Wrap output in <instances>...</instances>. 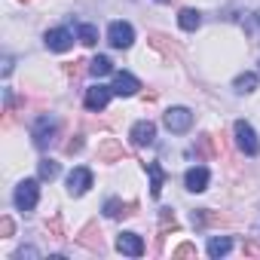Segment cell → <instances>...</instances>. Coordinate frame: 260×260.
Masks as SVG:
<instances>
[{
    "instance_id": "6da1fadb",
    "label": "cell",
    "mask_w": 260,
    "mask_h": 260,
    "mask_svg": "<svg viewBox=\"0 0 260 260\" xmlns=\"http://www.w3.org/2000/svg\"><path fill=\"white\" fill-rule=\"evenodd\" d=\"M55 132H58V119H55L52 113H43V116H37V122H34V128H31L34 147L46 150V147L55 141Z\"/></svg>"
},
{
    "instance_id": "7a4b0ae2",
    "label": "cell",
    "mask_w": 260,
    "mask_h": 260,
    "mask_svg": "<svg viewBox=\"0 0 260 260\" xmlns=\"http://www.w3.org/2000/svg\"><path fill=\"white\" fill-rule=\"evenodd\" d=\"M233 132H236V147H239L245 156H257V153H260V141H257L254 128H251L245 119H239V122L233 125Z\"/></svg>"
},
{
    "instance_id": "3957f363",
    "label": "cell",
    "mask_w": 260,
    "mask_h": 260,
    "mask_svg": "<svg viewBox=\"0 0 260 260\" xmlns=\"http://www.w3.org/2000/svg\"><path fill=\"white\" fill-rule=\"evenodd\" d=\"M162 122H166L169 132L184 135V132H190V125H193V113H190L187 107H169L166 116H162Z\"/></svg>"
},
{
    "instance_id": "277c9868",
    "label": "cell",
    "mask_w": 260,
    "mask_h": 260,
    "mask_svg": "<svg viewBox=\"0 0 260 260\" xmlns=\"http://www.w3.org/2000/svg\"><path fill=\"white\" fill-rule=\"evenodd\" d=\"M37 199H40V184L37 181H22L19 187H16V205H19V211H34L37 208Z\"/></svg>"
},
{
    "instance_id": "5b68a950",
    "label": "cell",
    "mask_w": 260,
    "mask_h": 260,
    "mask_svg": "<svg viewBox=\"0 0 260 260\" xmlns=\"http://www.w3.org/2000/svg\"><path fill=\"white\" fill-rule=\"evenodd\" d=\"M107 43L116 46V49H128L135 43V28L128 25V22H110L107 28Z\"/></svg>"
},
{
    "instance_id": "8992f818",
    "label": "cell",
    "mask_w": 260,
    "mask_h": 260,
    "mask_svg": "<svg viewBox=\"0 0 260 260\" xmlns=\"http://www.w3.org/2000/svg\"><path fill=\"white\" fill-rule=\"evenodd\" d=\"M128 138H132L135 147H150V144L156 141V125H153L150 119H138V122L132 125V132H128Z\"/></svg>"
},
{
    "instance_id": "52a82bcc",
    "label": "cell",
    "mask_w": 260,
    "mask_h": 260,
    "mask_svg": "<svg viewBox=\"0 0 260 260\" xmlns=\"http://www.w3.org/2000/svg\"><path fill=\"white\" fill-rule=\"evenodd\" d=\"M116 251L128 254V257H141L144 254V239L138 233H119L116 236Z\"/></svg>"
},
{
    "instance_id": "ba28073f",
    "label": "cell",
    "mask_w": 260,
    "mask_h": 260,
    "mask_svg": "<svg viewBox=\"0 0 260 260\" xmlns=\"http://www.w3.org/2000/svg\"><path fill=\"white\" fill-rule=\"evenodd\" d=\"M43 40H46V49H52V52H68L74 46V34L68 28H52V31H46Z\"/></svg>"
},
{
    "instance_id": "9c48e42d",
    "label": "cell",
    "mask_w": 260,
    "mask_h": 260,
    "mask_svg": "<svg viewBox=\"0 0 260 260\" xmlns=\"http://www.w3.org/2000/svg\"><path fill=\"white\" fill-rule=\"evenodd\" d=\"M89 187H92V172L83 169V166H77V169L68 175V193H71V196H83Z\"/></svg>"
},
{
    "instance_id": "30bf717a",
    "label": "cell",
    "mask_w": 260,
    "mask_h": 260,
    "mask_svg": "<svg viewBox=\"0 0 260 260\" xmlns=\"http://www.w3.org/2000/svg\"><path fill=\"white\" fill-rule=\"evenodd\" d=\"M110 95H113V89H110V86L95 83V86H89V89H86V107H89V110H104V107H107V101H110Z\"/></svg>"
},
{
    "instance_id": "8fae6325",
    "label": "cell",
    "mask_w": 260,
    "mask_h": 260,
    "mask_svg": "<svg viewBox=\"0 0 260 260\" xmlns=\"http://www.w3.org/2000/svg\"><path fill=\"white\" fill-rule=\"evenodd\" d=\"M110 89H113V95L128 98V95H135V92L141 89V83H138L132 74H125V71H122V74H116V77H113V86H110Z\"/></svg>"
},
{
    "instance_id": "7c38bea8",
    "label": "cell",
    "mask_w": 260,
    "mask_h": 260,
    "mask_svg": "<svg viewBox=\"0 0 260 260\" xmlns=\"http://www.w3.org/2000/svg\"><path fill=\"white\" fill-rule=\"evenodd\" d=\"M125 156V150H122V144L116 141V138H104L101 144H98V159L101 162H119Z\"/></svg>"
},
{
    "instance_id": "4fadbf2b",
    "label": "cell",
    "mask_w": 260,
    "mask_h": 260,
    "mask_svg": "<svg viewBox=\"0 0 260 260\" xmlns=\"http://www.w3.org/2000/svg\"><path fill=\"white\" fill-rule=\"evenodd\" d=\"M184 184H187L190 193H202V190L208 187V169H202V166L190 169V172L184 175Z\"/></svg>"
},
{
    "instance_id": "5bb4252c",
    "label": "cell",
    "mask_w": 260,
    "mask_h": 260,
    "mask_svg": "<svg viewBox=\"0 0 260 260\" xmlns=\"http://www.w3.org/2000/svg\"><path fill=\"white\" fill-rule=\"evenodd\" d=\"M147 175H150V196H153V199H159L162 184H166V175H162V169H159L156 162H147Z\"/></svg>"
},
{
    "instance_id": "9a60e30c",
    "label": "cell",
    "mask_w": 260,
    "mask_h": 260,
    "mask_svg": "<svg viewBox=\"0 0 260 260\" xmlns=\"http://www.w3.org/2000/svg\"><path fill=\"white\" fill-rule=\"evenodd\" d=\"M178 25H181L184 31H196V28L202 25V13H199V10H181Z\"/></svg>"
},
{
    "instance_id": "2e32d148",
    "label": "cell",
    "mask_w": 260,
    "mask_h": 260,
    "mask_svg": "<svg viewBox=\"0 0 260 260\" xmlns=\"http://www.w3.org/2000/svg\"><path fill=\"white\" fill-rule=\"evenodd\" d=\"M233 89H236L239 95L254 92V89H257V74H251V71H248V74H239V77L233 80Z\"/></svg>"
},
{
    "instance_id": "e0dca14e",
    "label": "cell",
    "mask_w": 260,
    "mask_h": 260,
    "mask_svg": "<svg viewBox=\"0 0 260 260\" xmlns=\"http://www.w3.org/2000/svg\"><path fill=\"white\" fill-rule=\"evenodd\" d=\"M242 28H245V34H248L254 43H260V10L251 13V16H245V19H242Z\"/></svg>"
},
{
    "instance_id": "ac0fdd59",
    "label": "cell",
    "mask_w": 260,
    "mask_h": 260,
    "mask_svg": "<svg viewBox=\"0 0 260 260\" xmlns=\"http://www.w3.org/2000/svg\"><path fill=\"white\" fill-rule=\"evenodd\" d=\"M110 71H113V64H110L107 55H95V58L89 61V74H92V77H107Z\"/></svg>"
},
{
    "instance_id": "d6986e66",
    "label": "cell",
    "mask_w": 260,
    "mask_h": 260,
    "mask_svg": "<svg viewBox=\"0 0 260 260\" xmlns=\"http://www.w3.org/2000/svg\"><path fill=\"white\" fill-rule=\"evenodd\" d=\"M80 242H83L86 248H92V251H101V233L95 230V223H89V226L83 230V236H80Z\"/></svg>"
},
{
    "instance_id": "ffe728a7",
    "label": "cell",
    "mask_w": 260,
    "mask_h": 260,
    "mask_svg": "<svg viewBox=\"0 0 260 260\" xmlns=\"http://www.w3.org/2000/svg\"><path fill=\"white\" fill-rule=\"evenodd\" d=\"M230 248H233V242H230L226 236H214V239L208 242V254H211V257H223V254H230Z\"/></svg>"
},
{
    "instance_id": "44dd1931",
    "label": "cell",
    "mask_w": 260,
    "mask_h": 260,
    "mask_svg": "<svg viewBox=\"0 0 260 260\" xmlns=\"http://www.w3.org/2000/svg\"><path fill=\"white\" fill-rule=\"evenodd\" d=\"M128 208H135V205H122L119 199H107L104 202V214L107 217H125V214H132Z\"/></svg>"
},
{
    "instance_id": "7402d4cb",
    "label": "cell",
    "mask_w": 260,
    "mask_h": 260,
    "mask_svg": "<svg viewBox=\"0 0 260 260\" xmlns=\"http://www.w3.org/2000/svg\"><path fill=\"white\" fill-rule=\"evenodd\" d=\"M80 43L83 46H95L98 43V28L95 25H80Z\"/></svg>"
},
{
    "instance_id": "603a6c76",
    "label": "cell",
    "mask_w": 260,
    "mask_h": 260,
    "mask_svg": "<svg viewBox=\"0 0 260 260\" xmlns=\"http://www.w3.org/2000/svg\"><path fill=\"white\" fill-rule=\"evenodd\" d=\"M55 178H58V162L40 159V181H55Z\"/></svg>"
},
{
    "instance_id": "cb8c5ba5",
    "label": "cell",
    "mask_w": 260,
    "mask_h": 260,
    "mask_svg": "<svg viewBox=\"0 0 260 260\" xmlns=\"http://www.w3.org/2000/svg\"><path fill=\"white\" fill-rule=\"evenodd\" d=\"M175 257H196V245H190V242L178 245V248H175Z\"/></svg>"
},
{
    "instance_id": "d4e9b609",
    "label": "cell",
    "mask_w": 260,
    "mask_h": 260,
    "mask_svg": "<svg viewBox=\"0 0 260 260\" xmlns=\"http://www.w3.org/2000/svg\"><path fill=\"white\" fill-rule=\"evenodd\" d=\"M0 236H4V239H10L13 236V217H0Z\"/></svg>"
},
{
    "instance_id": "484cf974",
    "label": "cell",
    "mask_w": 260,
    "mask_h": 260,
    "mask_svg": "<svg viewBox=\"0 0 260 260\" xmlns=\"http://www.w3.org/2000/svg\"><path fill=\"white\" fill-rule=\"evenodd\" d=\"M64 71H68V77H80L83 71H89V64H86V61H74V64H68Z\"/></svg>"
},
{
    "instance_id": "4316f807",
    "label": "cell",
    "mask_w": 260,
    "mask_h": 260,
    "mask_svg": "<svg viewBox=\"0 0 260 260\" xmlns=\"http://www.w3.org/2000/svg\"><path fill=\"white\" fill-rule=\"evenodd\" d=\"M25 257H40V251L31 248V245H28V248H19V251H16V260H25Z\"/></svg>"
},
{
    "instance_id": "83f0119b",
    "label": "cell",
    "mask_w": 260,
    "mask_h": 260,
    "mask_svg": "<svg viewBox=\"0 0 260 260\" xmlns=\"http://www.w3.org/2000/svg\"><path fill=\"white\" fill-rule=\"evenodd\" d=\"M49 233H52V239H61V220H58V217L49 223Z\"/></svg>"
},
{
    "instance_id": "f1b7e54d",
    "label": "cell",
    "mask_w": 260,
    "mask_h": 260,
    "mask_svg": "<svg viewBox=\"0 0 260 260\" xmlns=\"http://www.w3.org/2000/svg\"><path fill=\"white\" fill-rule=\"evenodd\" d=\"M245 254H257L260 257V245L257 242H245Z\"/></svg>"
},
{
    "instance_id": "f546056e",
    "label": "cell",
    "mask_w": 260,
    "mask_h": 260,
    "mask_svg": "<svg viewBox=\"0 0 260 260\" xmlns=\"http://www.w3.org/2000/svg\"><path fill=\"white\" fill-rule=\"evenodd\" d=\"M10 71H13V58L7 55V58H4V77H10Z\"/></svg>"
},
{
    "instance_id": "4dcf8cb0",
    "label": "cell",
    "mask_w": 260,
    "mask_h": 260,
    "mask_svg": "<svg viewBox=\"0 0 260 260\" xmlns=\"http://www.w3.org/2000/svg\"><path fill=\"white\" fill-rule=\"evenodd\" d=\"M156 4H172V0H156Z\"/></svg>"
}]
</instances>
